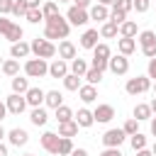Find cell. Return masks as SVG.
Returning <instances> with one entry per match:
<instances>
[{"mask_svg": "<svg viewBox=\"0 0 156 156\" xmlns=\"http://www.w3.org/2000/svg\"><path fill=\"white\" fill-rule=\"evenodd\" d=\"M107 63H110V61H102V58H93V61H90V66L98 68V71H102V73L107 71Z\"/></svg>", "mask_w": 156, "mask_h": 156, "instance_id": "7dc6e473", "label": "cell"}, {"mask_svg": "<svg viewBox=\"0 0 156 156\" xmlns=\"http://www.w3.org/2000/svg\"><path fill=\"white\" fill-rule=\"evenodd\" d=\"M78 129H80V127H78V122H76V119L58 122V134H61V136H71V139H73V136L78 134Z\"/></svg>", "mask_w": 156, "mask_h": 156, "instance_id": "d4e9b609", "label": "cell"}, {"mask_svg": "<svg viewBox=\"0 0 156 156\" xmlns=\"http://www.w3.org/2000/svg\"><path fill=\"white\" fill-rule=\"evenodd\" d=\"M12 24H15L12 20H7L5 15H0V34H2V37H5V34H7L10 29H12Z\"/></svg>", "mask_w": 156, "mask_h": 156, "instance_id": "7bdbcfd3", "label": "cell"}, {"mask_svg": "<svg viewBox=\"0 0 156 156\" xmlns=\"http://www.w3.org/2000/svg\"><path fill=\"white\" fill-rule=\"evenodd\" d=\"M5 117H7V105H5L2 100H0V122H2Z\"/></svg>", "mask_w": 156, "mask_h": 156, "instance_id": "816d5d0a", "label": "cell"}, {"mask_svg": "<svg viewBox=\"0 0 156 156\" xmlns=\"http://www.w3.org/2000/svg\"><path fill=\"white\" fill-rule=\"evenodd\" d=\"M71 73V66H68V61H63V58H54L51 63H49V76L51 78H66Z\"/></svg>", "mask_w": 156, "mask_h": 156, "instance_id": "30bf717a", "label": "cell"}, {"mask_svg": "<svg viewBox=\"0 0 156 156\" xmlns=\"http://www.w3.org/2000/svg\"><path fill=\"white\" fill-rule=\"evenodd\" d=\"M151 136H154V139H156V115H154V117H151Z\"/></svg>", "mask_w": 156, "mask_h": 156, "instance_id": "9f6ffc18", "label": "cell"}, {"mask_svg": "<svg viewBox=\"0 0 156 156\" xmlns=\"http://www.w3.org/2000/svg\"><path fill=\"white\" fill-rule=\"evenodd\" d=\"M122 129H124V134H127V136H132V134H136V132H139V119H134V117H129V119L124 122V127H122Z\"/></svg>", "mask_w": 156, "mask_h": 156, "instance_id": "60d3db41", "label": "cell"}, {"mask_svg": "<svg viewBox=\"0 0 156 156\" xmlns=\"http://www.w3.org/2000/svg\"><path fill=\"white\" fill-rule=\"evenodd\" d=\"M5 136H7V132H5V127H2V122H0V141H2Z\"/></svg>", "mask_w": 156, "mask_h": 156, "instance_id": "91938a15", "label": "cell"}, {"mask_svg": "<svg viewBox=\"0 0 156 156\" xmlns=\"http://www.w3.org/2000/svg\"><path fill=\"white\" fill-rule=\"evenodd\" d=\"M146 76H149L151 80H156V56H154V58H149V66H146Z\"/></svg>", "mask_w": 156, "mask_h": 156, "instance_id": "bcb514c9", "label": "cell"}, {"mask_svg": "<svg viewBox=\"0 0 156 156\" xmlns=\"http://www.w3.org/2000/svg\"><path fill=\"white\" fill-rule=\"evenodd\" d=\"M151 90H154V95H156V80H154V85H151Z\"/></svg>", "mask_w": 156, "mask_h": 156, "instance_id": "6125c7cd", "label": "cell"}, {"mask_svg": "<svg viewBox=\"0 0 156 156\" xmlns=\"http://www.w3.org/2000/svg\"><path fill=\"white\" fill-rule=\"evenodd\" d=\"M73 119L78 122V127H80V129H88V127H93V124H95L93 110H88V107H80V110L73 115Z\"/></svg>", "mask_w": 156, "mask_h": 156, "instance_id": "2e32d148", "label": "cell"}, {"mask_svg": "<svg viewBox=\"0 0 156 156\" xmlns=\"http://www.w3.org/2000/svg\"><path fill=\"white\" fill-rule=\"evenodd\" d=\"M0 71H2L7 78H15V76H20V58H5Z\"/></svg>", "mask_w": 156, "mask_h": 156, "instance_id": "cb8c5ba5", "label": "cell"}, {"mask_svg": "<svg viewBox=\"0 0 156 156\" xmlns=\"http://www.w3.org/2000/svg\"><path fill=\"white\" fill-rule=\"evenodd\" d=\"M149 105H151V112H154V115H156V95H154V98H151V102H149Z\"/></svg>", "mask_w": 156, "mask_h": 156, "instance_id": "6f0895ef", "label": "cell"}, {"mask_svg": "<svg viewBox=\"0 0 156 156\" xmlns=\"http://www.w3.org/2000/svg\"><path fill=\"white\" fill-rule=\"evenodd\" d=\"M44 105H46V107H51V110H56V107H61V105H63V95H61L58 90H46Z\"/></svg>", "mask_w": 156, "mask_h": 156, "instance_id": "484cf974", "label": "cell"}, {"mask_svg": "<svg viewBox=\"0 0 156 156\" xmlns=\"http://www.w3.org/2000/svg\"><path fill=\"white\" fill-rule=\"evenodd\" d=\"M24 156H32V154H24Z\"/></svg>", "mask_w": 156, "mask_h": 156, "instance_id": "003e7915", "label": "cell"}, {"mask_svg": "<svg viewBox=\"0 0 156 156\" xmlns=\"http://www.w3.org/2000/svg\"><path fill=\"white\" fill-rule=\"evenodd\" d=\"M27 10H29V7H27L24 0H15V7H12V15H15V17H24Z\"/></svg>", "mask_w": 156, "mask_h": 156, "instance_id": "b9f144b4", "label": "cell"}, {"mask_svg": "<svg viewBox=\"0 0 156 156\" xmlns=\"http://www.w3.org/2000/svg\"><path fill=\"white\" fill-rule=\"evenodd\" d=\"M27 2V7L32 10V7H41V0H24Z\"/></svg>", "mask_w": 156, "mask_h": 156, "instance_id": "f5cc1de1", "label": "cell"}, {"mask_svg": "<svg viewBox=\"0 0 156 156\" xmlns=\"http://www.w3.org/2000/svg\"><path fill=\"white\" fill-rule=\"evenodd\" d=\"M98 2H100V5H107V7H110V5H115V0H98Z\"/></svg>", "mask_w": 156, "mask_h": 156, "instance_id": "94428289", "label": "cell"}, {"mask_svg": "<svg viewBox=\"0 0 156 156\" xmlns=\"http://www.w3.org/2000/svg\"><path fill=\"white\" fill-rule=\"evenodd\" d=\"M139 32H136V22L134 20H127V22H122L119 24V37H136Z\"/></svg>", "mask_w": 156, "mask_h": 156, "instance_id": "1f68e13d", "label": "cell"}, {"mask_svg": "<svg viewBox=\"0 0 156 156\" xmlns=\"http://www.w3.org/2000/svg\"><path fill=\"white\" fill-rule=\"evenodd\" d=\"M110 56H112V49H110L107 44H98V46L93 49V58H102V61H110Z\"/></svg>", "mask_w": 156, "mask_h": 156, "instance_id": "836d02e7", "label": "cell"}, {"mask_svg": "<svg viewBox=\"0 0 156 156\" xmlns=\"http://www.w3.org/2000/svg\"><path fill=\"white\" fill-rule=\"evenodd\" d=\"M117 51L124 54V56L134 54L136 51V37H119L117 39Z\"/></svg>", "mask_w": 156, "mask_h": 156, "instance_id": "ac0fdd59", "label": "cell"}, {"mask_svg": "<svg viewBox=\"0 0 156 156\" xmlns=\"http://www.w3.org/2000/svg\"><path fill=\"white\" fill-rule=\"evenodd\" d=\"M54 117H56V122H68V119H73V110L68 105H61L54 110Z\"/></svg>", "mask_w": 156, "mask_h": 156, "instance_id": "d6a6232c", "label": "cell"}, {"mask_svg": "<svg viewBox=\"0 0 156 156\" xmlns=\"http://www.w3.org/2000/svg\"><path fill=\"white\" fill-rule=\"evenodd\" d=\"M29 44H32V54L39 56V58H54V56H56V44L49 41L46 37H41V39L37 37V39H32Z\"/></svg>", "mask_w": 156, "mask_h": 156, "instance_id": "7a4b0ae2", "label": "cell"}, {"mask_svg": "<svg viewBox=\"0 0 156 156\" xmlns=\"http://www.w3.org/2000/svg\"><path fill=\"white\" fill-rule=\"evenodd\" d=\"M56 54H58V58H63V61H73V58L78 56V49H76V44H73L71 39H61L58 46H56Z\"/></svg>", "mask_w": 156, "mask_h": 156, "instance_id": "ba28073f", "label": "cell"}, {"mask_svg": "<svg viewBox=\"0 0 156 156\" xmlns=\"http://www.w3.org/2000/svg\"><path fill=\"white\" fill-rule=\"evenodd\" d=\"M124 90L127 95H141L146 90H151V78L149 76H136V78H129L124 83Z\"/></svg>", "mask_w": 156, "mask_h": 156, "instance_id": "277c9868", "label": "cell"}, {"mask_svg": "<svg viewBox=\"0 0 156 156\" xmlns=\"http://www.w3.org/2000/svg\"><path fill=\"white\" fill-rule=\"evenodd\" d=\"M100 139H102L105 149H119V146L124 144L127 134H124V129H107V132H105Z\"/></svg>", "mask_w": 156, "mask_h": 156, "instance_id": "8992f818", "label": "cell"}, {"mask_svg": "<svg viewBox=\"0 0 156 156\" xmlns=\"http://www.w3.org/2000/svg\"><path fill=\"white\" fill-rule=\"evenodd\" d=\"M7 141L12 144V146H24L27 141H29V134H27V129H22V127H15V129H10L7 132Z\"/></svg>", "mask_w": 156, "mask_h": 156, "instance_id": "5bb4252c", "label": "cell"}, {"mask_svg": "<svg viewBox=\"0 0 156 156\" xmlns=\"http://www.w3.org/2000/svg\"><path fill=\"white\" fill-rule=\"evenodd\" d=\"M29 54H32V44H27V41H22V39L10 46V56H12V58H27Z\"/></svg>", "mask_w": 156, "mask_h": 156, "instance_id": "d6986e66", "label": "cell"}, {"mask_svg": "<svg viewBox=\"0 0 156 156\" xmlns=\"http://www.w3.org/2000/svg\"><path fill=\"white\" fill-rule=\"evenodd\" d=\"M83 78H85L90 85H100V80H102V71H98V68H93V66H90V68H88V73H85Z\"/></svg>", "mask_w": 156, "mask_h": 156, "instance_id": "74e56055", "label": "cell"}, {"mask_svg": "<svg viewBox=\"0 0 156 156\" xmlns=\"http://www.w3.org/2000/svg\"><path fill=\"white\" fill-rule=\"evenodd\" d=\"M24 98H27V105H29V107H41V105H44V98H46V90H41V88H29V90L24 93Z\"/></svg>", "mask_w": 156, "mask_h": 156, "instance_id": "9a60e30c", "label": "cell"}, {"mask_svg": "<svg viewBox=\"0 0 156 156\" xmlns=\"http://www.w3.org/2000/svg\"><path fill=\"white\" fill-rule=\"evenodd\" d=\"M58 139H61L58 132H44L41 134V149L49 151V154H56L58 151Z\"/></svg>", "mask_w": 156, "mask_h": 156, "instance_id": "4fadbf2b", "label": "cell"}, {"mask_svg": "<svg viewBox=\"0 0 156 156\" xmlns=\"http://www.w3.org/2000/svg\"><path fill=\"white\" fill-rule=\"evenodd\" d=\"M41 12H44V20H49V17H56V15H61V12H58V5H56L54 0H49V2H41Z\"/></svg>", "mask_w": 156, "mask_h": 156, "instance_id": "e575fe53", "label": "cell"}, {"mask_svg": "<svg viewBox=\"0 0 156 156\" xmlns=\"http://www.w3.org/2000/svg\"><path fill=\"white\" fill-rule=\"evenodd\" d=\"M27 22L29 24H39V22H44V12H41V7H32V10H27Z\"/></svg>", "mask_w": 156, "mask_h": 156, "instance_id": "d590c367", "label": "cell"}, {"mask_svg": "<svg viewBox=\"0 0 156 156\" xmlns=\"http://www.w3.org/2000/svg\"><path fill=\"white\" fill-rule=\"evenodd\" d=\"M107 68L115 73V76H124L127 71H129V58L124 56V54H117V56H110V63H107Z\"/></svg>", "mask_w": 156, "mask_h": 156, "instance_id": "9c48e42d", "label": "cell"}, {"mask_svg": "<svg viewBox=\"0 0 156 156\" xmlns=\"http://www.w3.org/2000/svg\"><path fill=\"white\" fill-rule=\"evenodd\" d=\"M129 144H132L134 151H141V149H146V136H144L141 132H136V134L129 136Z\"/></svg>", "mask_w": 156, "mask_h": 156, "instance_id": "8d00e7d4", "label": "cell"}, {"mask_svg": "<svg viewBox=\"0 0 156 156\" xmlns=\"http://www.w3.org/2000/svg\"><path fill=\"white\" fill-rule=\"evenodd\" d=\"M117 34H119V27H117L115 22H110V20L102 22V27H100V37H102V39H115Z\"/></svg>", "mask_w": 156, "mask_h": 156, "instance_id": "83f0119b", "label": "cell"}, {"mask_svg": "<svg viewBox=\"0 0 156 156\" xmlns=\"http://www.w3.org/2000/svg\"><path fill=\"white\" fill-rule=\"evenodd\" d=\"M78 98H80L85 105H90V102H95V100H98V88H95V85H90V83H85V85H80V88H78Z\"/></svg>", "mask_w": 156, "mask_h": 156, "instance_id": "ffe728a7", "label": "cell"}, {"mask_svg": "<svg viewBox=\"0 0 156 156\" xmlns=\"http://www.w3.org/2000/svg\"><path fill=\"white\" fill-rule=\"evenodd\" d=\"M66 20L71 22V27H85V24L90 22V12H88V10H83V7L71 5V7L66 10Z\"/></svg>", "mask_w": 156, "mask_h": 156, "instance_id": "5b68a950", "label": "cell"}, {"mask_svg": "<svg viewBox=\"0 0 156 156\" xmlns=\"http://www.w3.org/2000/svg\"><path fill=\"white\" fill-rule=\"evenodd\" d=\"M134 10L136 12H146L149 10V0H134Z\"/></svg>", "mask_w": 156, "mask_h": 156, "instance_id": "c3c4849f", "label": "cell"}, {"mask_svg": "<svg viewBox=\"0 0 156 156\" xmlns=\"http://www.w3.org/2000/svg\"><path fill=\"white\" fill-rule=\"evenodd\" d=\"M136 44L141 46V51H144V49H151V46H156V32H151V29H144V32H139V34H136Z\"/></svg>", "mask_w": 156, "mask_h": 156, "instance_id": "603a6c76", "label": "cell"}, {"mask_svg": "<svg viewBox=\"0 0 156 156\" xmlns=\"http://www.w3.org/2000/svg\"><path fill=\"white\" fill-rule=\"evenodd\" d=\"M29 122H32L34 127H44V124L49 122V112H46V107H44V105H41V107H32Z\"/></svg>", "mask_w": 156, "mask_h": 156, "instance_id": "7402d4cb", "label": "cell"}, {"mask_svg": "<svg viewBox=\"0 0 156 156\" xmlns=\"http://www.w3.org/2000/svg\"><path fill=\"white\" fill-rule=\"evenodd\" d=\"M71 32V22L66 20V15H56V17H49L44 20V37L49 41L54 39H66Z\"/></svg>", "mask_w": 156, "mask_h": 156, "instance_id": "6da1fadb", "label": "cell"}, {"mask_svg": "<svg viewBox=\"0 0 156 156\" xmlns=\"http://www.w3.org/2000/svg\"><path fill=\"white\" fill-rule=\"evenodd\" d=\"M71 156H88V151H85V149H73Z\"/></svg>", "mask_w": 156, "mask_h": 156, "instance_id": "11a10c76", "label": "cell"}, {"mask_svg": "<svg viewBox=\"0 0 156 156\" xmlns=\"http://www.w3.org/2000/svg\"><path fill=\"white\" fill-rule=\"evenodd\" d=\"M58 2H73V0H58Z\"/></svg>", "mask_w": 156, "mask_h": 156, "instance_id": "03108f58", "label": "cell"}, {"mask_svg": "<svg viewBox=\"0 0 156 156\" xmlns=\"http://www.w3.org/2000/svg\"><path fill=\"white\" fill-rule=\"evenodd\" d=\"M10 85H12V93H20V95H24V93L32 88V85H29V78H22V76H15Z\"/></svg>", "mask_w": 156, "mask_h": 156, "instance_id": "f1b7e54d", "label": "cell"}, {"mask_svg": "<svg viewBox=\"0 0 156 156\" xmlns=\"http://www.w3.org/2000/svg\"><path fill=\"white\" fill-rule=\"evenodd\" d=\"M0 156H7V146H5L2 141H0Z\"/></svg>", "mask_w": 156, "mask_h": 156, "instance_id": "680465c9", "label": "cell"}, {"mask_svg": "<svg viewBox=\"0 0 156 156\" xmlns=\"http://www.w3.org/2000/svg\"><path fill=\"white\" fill-rule=\"evenodd\" d=\"M110 22H115V24L119 27L122 22H127V12L119 10V7H112V10H110Z\"/></svg>", "mask_w": 156, "mask_h": 156, "instance_id": "f35d334b", "label": "cell"}, {"mask_svg": "<svg viewBox=\"0 0 156 156\" xmlns=\"http://www.w3.org/2000/svg\"><path fill=\"white\" fill-rule=\"evenodd\" d=\"M15 0H0V15H12Z\"/></svg>", "mask_w": 156, "mask_h": 156, "instance_id": "f6af8a7d", "label": "cell"}, {"mask_svg": "<svg viewBox=\"0 0 156 156\" xmlns=\"http://www.w3.org/2000/svg\"><path fill=\"white\" fill-rule=\"evenodd\" d=\"M68 66H71V73H76V76H80V78H83V76L88 73V68H90L88 61H85V58H78V56H76L73 61H68Z\"/></svg>", "mask_w": 156, "mask_h": 156, "instance_id": "4316f807", "label": "cell"}, {"mask_svg": "<svg viewBox=\"0 0 156 156\" xmlns=\"http://www.w3.org/2000/svg\"><path fill=\"white\" fill-rule=\"evenodd\" d=\"M132 117H134V119H139V122H146V119H151V117H154V112H151V105H149V102H139V105H134V110H132Z\"/></svg>", "mask_w": 156, "mask_h": 156, "instance_id": "44dd1931", "label": "cell"}, {"mask_svg": "<svg viewBox=\"0 0 156 156\" xmlns=\"http://www.w3.org/2000/svg\"><path fill=\"white\" fill-rule=\"evenodd\" d=\"M98 39H100V29H85V32L80 34V41H78V44H80V49H90V51H93V49L100 44Z\"/></svg>", "mask_w": 156, "mask_h": 156, "instance_id": "7c38bea8", "label": "cell"}, {"mask_svg": "<svg viewBox=\"0 0 156 156\" xmlns=\"http://www.w3.org/2000/svg\"><path fill=\"white\" fill-rule=\"evenodd\" d=\"M73 149H76V146H73V139H71V136H61V139H58V151H56V156H71Z\"/></svg>", "mask_w": 156, "mask_h": 156, "instance_id": "f546056e", "label": "cell"}, {"mask_svg": "<svg viewBox=\"0 0 156 156\" xmlns=\"http://www.w3.org/2000/svg\"><path fill=\"white\" fill-rule=\"evenodd\" d=\"M88 12H90V20H95V22H107V20H110V10H107V5L93 2Z\"/></svg>", "mask_w": 156, "mask_h": 156, "instance_id": "e0dca14e", "label": "cell"}, {"mask_svg": "<svg viewBox=\"0 0 156 156\" xmlns=\"http://www.w3.org/2000/svg\"><path fill=\"white\" fill-rule=\"evenodd\" d=\"M80 85H83V83H80V76H76V73H68V76L63 78V88L71 90V93H78Z\"/></svg>", "mask_w": 156, "mask_h": 156, "instance_id": "4dcf8cb0", "label": "cell"}, {"mask_svg": "<svg viewBox=\"0 0 156 156\" xmlns=\"http://www.w3.org/2000/svg\"><path fill=\"white\" fill-rule=\"evenodd\" d=\"M22 34H24V32H22V27H20V24H12V29L5 34V39H7L10 44H15V41H20V39H22Z\"/></svg>", "mask_w": 156, "mask_h": 156, "instance_id": "ab89813d", "label": "cell"}, {"mask_svg": "<svg viewBox=\"0 0 156 156\" xmlns=\"http://www.w3.org/2000/svg\"><path fill=\"white\" fill-rule=\"evenodd\" d=\"M136 156H154V151L151 149H141V151H134Z\"/></svg>", "mask_w": 156, "mask_h": 156, "instance_id": "db71d44e", "label": "cell"}, {"mask_svg": "<svg viewBox=\"0 0 156 156\" xmlns=\"http://www.w3.org/2000/svg\"><path fill=\"white\" fill-rule=\"evenodd\" d=\"M93 117H95V122H98V124H107V122L115 117V107H112V105H107V102H100V105L93 110Z\"/></svg>", "mask_w": 156, "mask_h": 156, "instance_id": "8fae6325", "label": "cell"}, {"mask_svg": "<svg viewBox=\"0 0 156 156\" xmlns=\"http://www.w3.org/2000/svg\"><path fill=\"white\" fill-rule=\"evenodd\" d=\"M24 76H27V78L49 76V63H46V58H39V56L27 58V61H24Z\"/></svg>", "mask_w": 156, "mask_h": 156, "instance_id": "3957f363", "label": "cell"}, {"mask_svg": "<svg viewBox=\"0 0 156 156\" xmlns=\"http://www.w3.org/2000/svg\"><path fill=\"white\" fill-rule=\"evenodd\" d=\"M100 156H122V151H119V149H105Z\"/></svg>", "mask_w": 156, "mask_h": 156, "instance_id": "f907efd6", "label": "cell"}, {"mask_svg": "<svg viewBox=\"0 0 156 156\" xmlns=\"http://www.w3.org/2000/svg\"><path fill=\"white\" fill-rule=\"evenodd\" d=\"M73 5H76V7H83V10H90L93 0H73Z\"/></svg>", "mask_w": 156, "mask_h": 156, "instance_id": "681fc988", "label": "cell"}, {"mask_svg": "<svg viewBox=\"0 0 156 156\" xmlns=\"http://www.w3.org/2000/svg\"><path fill=\"white\" fill-rule=\"evenodd\" d=\"M5 105H7V112L10 115H22L27 110V98L20 95V93H10L5 98Z\"/></svg>", "mask_w": 156, "mask_h": 156, "instance_id": "52a82bcc", "label": "cell"}, {"mask_svg": "<svg viewBox=\"0 0 156 156\" xmlns=\"http://www.w3.org/2000/svg\"><path fill=\"white\" fill-rule=\"evenodd\" d=\"M112 7H119V10L129 12V10H134V0H115V5H112Z\"/></svg>", "mask_w": 156, "mask_h": 156, "instance_id": "ee69618b", "label": "cell"}, {"mask_svg": "<svg viewBox=\"0 0 156 156\" xmlns=\"http://www.w3.org/2000/svg\"><path fill=\"white\" fill-rule=\"evenodd\" d=\"M151 151H154V156H156V141H154V146H151Z\"/></svg>", "mask_w": 156, "mask_h": 156, "instance_id": "be15d7a7", "label": "cell"}, {"mask_svg": "<svg viewBox=\"0 0 156 156\" xmlns=\"http://www.w3.org/2000/svg\"><path fill=\"white\" fill-rule=\"evenodd\" d=\"M2 61H5V58H2V56H0V68H2Z\"/></svg>", "mask_w": 156, "mask_h": 156, "instance_id": "e7e4bbea", "label": "cell"}]
</instances>
